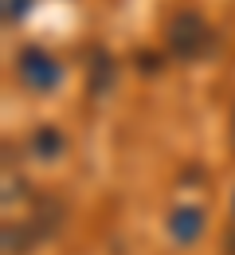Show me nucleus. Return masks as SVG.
I'll return each mask as SVG.
<instances>
[{
  "mask_svg": "<svg viewBox=\"0 0 235 255\" xmlns=\"http://www.w3.org/2000/svg\"><path fill=\"white\" fill-rule=\"evenodd\" d=\"M16 75H20V83H24L28 91H35V95H47V91H55V87L63 83L59 59H55L51 51H43V47H24L20 59H16Z\"/></svg>",
  "mask_w": 235,
  "mask_h": 255,
  "instance_id": "nucleus-2",
  "label": "nucleus"
},
{
  "mask_svg": "<svg viewBox=\"0 0 235 255\" xmlns=\"http://www.w3.org/2000/svg\"><path fill=\"white\" fill-rule=\"evenodd\" d=\"M228 255H235V224H232V232H228Z\"/></svg>",
  "mask_w": 235,
  "mask_h": 255,
  "instance_id": "nucleus-9",
  "label": "nucleus"
},
{
  "mask_svg": "<svg viewBox=\"0 0 235 255\" xmlns=\"http://www.w3.org/2000/svg\"><path fill=\"white\" fill-rule=\"evenodd\" d=\"M204 236V208L196 204H176L168 212V240L180 244V248H192Z\"/></svg>",
  "mask_w": 235,
  "mask_h": 255,
  "instance_id": "nucleus-3",
  "label": "nucleus"
},
{
  "mask_svg": "<svg viewBox=\"0 0 235 255\" xmlns=\"http://www.w3.org/2000/svg\"><path fill=\"white\" fill-rule=\"evenodd\" d=\"M232 145H235V114H232Z\"/></svg>",
  "mask_w": 235,
  "mask_h": 255,
  "instance_id": "nucleus-10",
  "label": "nucleus"
},
{
  "mask_svg": "<svg viewBox=\"0 0 235 255\" xmlns=\"http://www.w3.org/2000/svg\"><path fill=\"white\" fill-rule=\"evenodd\" d=\"M59 216H63V208H59V204H47V200H39V204H35V212H32V220H28V228L35 232V240H47V236H55Z\"/></svg>",
  "mask_w": 235,
  "mask_h": 255,
  "instance_id": "nucleus-6",
  "label": "nucleus"
},
{
  "mask_svg": "<svg viewBox=\"0 0 235 255\" xmlns=\"http://www.w3.org/2000/svg\"><path fill=\"white\" fill-rule=\"evenodd\" d=\"M32 244H39V240H35V232L28 228V220L24 224H4V255H28Z\"/></svg>",
  "mask_w": 235,
  "mask_h": 255,
  "instance_id": "nucleus-7",
  "label": "nucleus"
},
{
  "mask_svg": "<svg viewBox=\"0 0 235 255\" xmlns=\"http://www.w3.org/2000/svg\"><path fill=\"white\" fill-rule=\"evenodd\" d=\"M114 75H118V63H114V55H106V51H94V59H90V95L102 98L110 87H114Z\"/></svg>",
  "mask_w": 235,
  "mask_h": 255,
  "instance_id": "nucleus-5",
  "label": "nucleus"
},
{
  "mask_svg": "<svg viewBox=\"0 0 235 255\" xmlns=\"http://www.w3.org/2000/svg\"><path fill=\"white\" fill-rule=\"evenodd\" d=\"M28 149H32L35 161H55V157H63L67 137H63V129H59V126H39V129H32Z\"/></svg>",
  "mask_w": 235,
  "mask_h": 255,
  "instance_id": "nucleus-4",
  "label": "nucleus"
},
{
  "mask_svg": "<svg viewBox=\"0 0 235 255\" xmlns=\"http://www.w3.org/2000/svg\"><path fill=\"white\" fill-rule=\"evenodd\" d=\"M165 43H168L172 59H200L204 51L212 47V28L196 12H176L165 28Z\"/></svg>",
  "mask_w": 235,
  "mask_h": 255,
  "instance_id": "nucleus-1",
  "label": "nucleus"
},
{
  "mask_svg": "<svg viewBox=\"0 0 235 255\" xmlns=\"http://www.w3.org/2000/svg\"><path fill=\"white\" fill-rule=\"evenodd\" d=\"M232 224H235V196H232Z\"/></svg>",
  "mask_w": 235,
  "mask_h": 255,
  "instance_id": "nucleus-11",
  "label": "nucleus"
},
{
  "mask_svg": "<svg viewBox=\"0 0 235 255\" xmlns=\"http://www.w3.org/2000/svg\"><path fill=\"white\" fill-rule=\"evenodd\" d=\"M28 8H32V0H4V20L16 24V20L28 16Z\"/></svg>",
  "mask_w": 235,
  "mask_h": 255,
  "instance_id": "nucleus-8",
  "label": "nucleus"
}]
</instances>
